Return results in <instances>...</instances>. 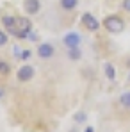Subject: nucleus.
I'll list each match as a JSON object with an SVG mask.
<instances>
[{
  "instance_id": "1",
  "label": "nucleus",
  "mask_w": 130,
  "mask_h": 132,
  "mask_svg": "<svg viewBox=\"0 0 130 132\" xmlns=\"http://www.w3.org/2000/svg\"><path fill=\"white\" fill-rule=\"evenodd\" d=\"M30 29H32V23L29 18H14V25H13L11 32L18 38H27Z\"/></svg>"
},
{
  "instance_id": "2",
  "label": "nucleus",
  "mask_w": 130,
  "mask_h": 132,
  "mask_svg": "<svg viewBox=\"0 0 130 132\" xmlns=\"http://www.w3.org/2000/svg\"><path fill=\"white\" fill-rule=\"evenodd\" d=\"M103 25H105V29L109 32H114V34H118V32H121L125 29V23H123V20L119 16H107Z\"/></svg>"
},
{
  "instance_id": "3",
  "label": "nucleus",
  "mask_w": 130,
  "mask_h": 132,
  "mask_svg": "<svg viewBox=\"0 0 130 132\" xmlns=\"http://www.w3.org/2000/svg\"><path fill=\"white\" fill-rule=\"evenodd\" d=\"M16 77H18V80H20V82H29V80L34 77V68H32V66H29V64L22 66V68L16 71Z\"/></svg>"
},
{
  "instance_id": "4",
  "label": "nucleus",
  "mask_w": 130,
  "mask_h": 132,
  "mask_svg": "<svg viewBox=\"0 0 130 132\" xmlns=\"http://www.w3.org/2000/svg\"><path fill=\"white\" fill-rule=\"evenodd\" d=\"M82 23L86 25V29H87V30H91V32L98 30V27H100V22H98L91 13H86V14L82 16Z\"/></svg>"
},
{
  "instance_id": "5",
  "label": "nucleus",
  "mask_w": 130,
  "mask_h": 132,
  "mask_svg": "<svg viewBox=\"0 0 130 132\" xmlns=\"http://www.w3.org/2000/svg\"><path fill=\"white\" fill-rule=\"evenodd\" d=\"M79 43H80V36L77 32H68L64 36V45L68 48H77Z\"/></svg>"
},
{
  "instance_id": "6",
  "label": "nucleus",
  "mask_w": 130,
  "mask_h": 132,
  "mask_svg": "<svg viewBox=\"0 0 130 132\" xmlns=\"http://www.w3.org/2000/svg\"><path fill=\"white\" fill-rule=\"evenodd\" d=\"M23 7L29 14H36L39 9H41V2L39 0H25L23 2Z\"/></svg>"
},
{
  "instance_id": "7",
  "label": "nucleus",
  "mask_w": 130,
  "mask_h": 132,
  "mask_svg": "<svg viewBox=\"0 0 130 132\" xmlns=\"http://www.w3.org/2000/svg\"><path fill=\"white\" fill-rule=\"evenodd\" d=\"M38 54H39V57H43V59H50V57L54 55V46L50 43H41L39 48H38Z\"/></svg>"
},
{
  "instance_id": "8",
  "label": "nucleus",
  "mask_w": 130,
  "mask_h": 132,
  "mask_svg": "<svg viewBox=\"0 0 130 132\" xmlns=\"http://www.w3.org/2000/svg\"><path fill=\"white\" fill-rule=\"evenodd\" d=\"M77 4H79V0H61V7L66 9V11L75 9V7H77Z\"/></svg>"
},
{
  "instance_id": "9",
  "label": "nucleus",
  "mask_w": 130,
  "mask_h": 132,
  "mask_svg": "<svg viewBox=\"0 0 130 132\" xmlns=\"http://www.w3.org/2000/svg\"><path fill=\"white\" fill-rule=\"evenodd\" d=\"M119 102H121V105H123V107H130V91L123 93V95L119 96Z\"/></svg>"
},
{
  "instance_id": "10",
  "label": "nucleus",
  "mask_w": 130,
  "mask_h": 132,
  "mask_svg": "<svg viewBox=\"0 0 130 132\" xmlns=\"http://www.w3.org/2000/svg\"><path fill=\"white\" fill-rule=\"evenodd\" d=\"M105 75H107L110 80H112V79H116V70H114V66L109 64V63L105 64Z\"/></svg>"
},
{
  "instance_id": "11",
  "label": "nucleus",
  "mask_w": 130,
  "mask_h": 132,
  "mask_svg": "<svg viewBox=\"0 0 130 132\" xmlns=\"http://www.w3.org/2000/svg\"><path fill=\"white\" fill-rule=\"evenodd\" d=\"M68 55H70V59H73V61L80 59V50H79V46H77V48H70V50H68Z\"/></svg>"
},
{
  "instance_id": "12",
  "label": "nucleus",
  "mask_w": 130,
  "mask_h": 132,
  "mask_svg": "<svg viewBox=\"0 0 130 132\" xmlns=\"http://www.w3.org/2000/svg\"><path fill=\"white\" fill-rule=\"evenodd\" d=\"M2 23L5 25V29H13V25H14V16H4L2 18Z\"/></svg>"
},
{
  "instance_id": "13",
  "label": "nucleus",
  "mask_w": 130,
  "mask_h": 132,
  "mask_svg": "<svg viewBox=\"0 0 130 132\" xmlns=\"http://www.w3.org/2000/svg\"><path fill=\"white\" fill-rule=\"evenodd\" d=\"M86 120H87L86 112H77V114H75V121H77V123H84Z\"/></svg>"
},
{
  "instance_id": "14",
  "label": "nucleus",
  "mask_w": 130,
  "mask_h": 132,
  "mask_svg": "<svg viewBox=\"0 0 130 132\" xmlns=\"http://www.w3.org/2000/svg\"><path fill=\"white\" fill-rule=\"evenodd\" d=\"M9 71H11L9 64H7V63H4V61H0V73H2V75H7Z\"/></svg>"
},
{
  "instance_id": "15",
  "label": "nucleus",
  "mask_w": 130,
  "mask_h": 132,
  "mask_svg": "<svg viewBox=\"0 0 130 132\" xmlns=\"http://www.w3.org/2000/svg\"><path fill=\"white\" fill-rule=\"evenodd\" d=\"M5 43H7V34L4 30H0V46H4Z\"/></svg>"
},
{
  "instance_id": "16",
  "label": "nucleus",
  "mask_w": 130,
  "mask_h": 132,
  "mask_svg": "<svg viewBox=\"0 0 130 132\" xmlns=\"http://www.w3.org/2000/svg\"><path fill=\"white\" fill-rule=\"evenodd\" d=\"M30 55H32V54H30V50H23V52H22V57H20V59L27 61V59H30Z\"/></svg>"
},
{
  "instance_id": "17",
  "label": "nucleus",
  "mask_w": 130,
  "mask_h": 132,
  "mask_svg": "<svg viewBox=\"0 0 130 132\" xmlns=\"http://www.w3.org/2000/svg\"><path fill=\"white\" fill-rule=\"evenodd\" d=\"M123 9L125 11H130V0H123Z\"/></svg>"
},
{
  "instance_id": "18",
  "label": "nucleus",
  "mask_w": 130,
  "mask_h": 132,
  "mask_svg": "<svg viewBox=\"0 0 130 132\" xmlns=\"http://www.w3.org/2000/svg\"><path fill=\"white\" fill-rule=\"evenodd\" d=\"M86 132H93V127H87V130Z\"/></svg>"
},
{
  "instance_id": "19",
  "label": "nucleus",
  "mask_w": 130,
  "mask_h": 132,
  "mask_svg": "<svg viewBox=\"0 0 130 132\" xmlns=\"http://www.w3.org/2000/svg\"><path fill=\"white\" fill-rule=\"evenodd\" d=\"M0 96H2V89H0Z\"/></svg>"
}]
</instances>
